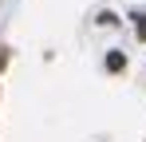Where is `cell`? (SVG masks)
<instances>
[{
  "label": "cell",
  "instance_id": "obj_2",
  "mask_svg": "<svg viewBox=\"0 0 146 142\" xmlns=\"http://www.w3.org/2000/svg\"><path fill=\"white\" fill-rule=\"evenodd\" d=\"M134 32H138V40H146V16H134Z\"/></svg>",
  "mask_w": 146,
  "mask_h": 142
},
{
  "label": "cell",
  "instance_id": "obj_1",
  "mask_svg": "<svg viewBox=\"0 0 146 142\" xmlns=\"http://www.w3.org/2000/svg\"><path fill=\"white\" fill-rule=\"evenodd\" d=\"M126 67V59H122L119 51H111V55H107V71H122Z\"/></svg>",
  "mask_w": 146,
  "mask_h": 142
}]
</instances>
